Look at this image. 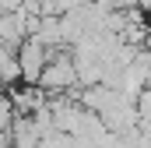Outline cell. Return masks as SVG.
I'll list each match as a JSON object with an SVG mask.
<instances>
[{
  "mask_svg": "<svg viewBox=\"0 0 151 148\" xmlns=\"http://www.w3.org/2000/svg\"><path fill=\"white\" fill-rule=\"evenodd\" d=\"M102 7H109V11H134L137 7V0H99Z\"/></svg>",
  "mask_w": 151,
  "mask_h": 148,
  "instance_id": "6",
  "label": "cell"
},
{
  "mask_svg": "<svg viewBox=\"0 0 151 148\" xmlns=\"http://www.w3.org/2000/svg\"><path fill=\"white\" fill-rule=\"evenodd\" d=\"M49 49L39 42L35 36L25 39L21 42V49H18V64H21V85H32V88H39V78H42V71H46V64H49Z\"/></svg>",
  "mask_w": 151,
  "mask_h": 148,
  "instance_id": "2",
  "label": "cell"
},
{
  "mask_svg": "<svg viewBox=\"0 0 151 148\" xmlns=\"http://www.w3.org/2000/svg\"><path fill=\"white\" fill-rule=\"evenodd\" d=\"M14 120H18V110H14L11 92H0V134H11V123Z\"/></svg>",
  "mask_w": 151,
  "mask_h": 148,
  "instance_id": "5",
  "label": "cell"
},
{
  "mask_svg": "<svg viewBox=\"0 0 151 148\" xmlns=\"http://www.w3.org/2000/svg\"><path fill=\"white\" fill-rule=\"evenodd\" d=\"M7 138H11L14 148H42V138H39L32 116H18V120L11 123V134H7Z\"/></svg>",
  "mask_w": 151,
  "mask_h": 148,
  "instance_id": "3",
  "label": "cell"
},
{
  "mask_svg": "<svg viewBox=\"0 0 151 148\" xmlns=\"http://www.w3.org/2000/svg\"><path fill=\"white\" fill-rule=\"evenodd\" d=\"M39 88H42L49 99L67 95V92H74V88H77V67H74V57H70L67 49L49 57L46 71H42V78H39Z\"/></svg>",
  "mask_w": 151,
  "mask_h": 148,
  "instance_id": "1",
  "label": "cell"
},
{
  "mask_svg": "<svg viewBox=\"0 0 151 148\" xmlns=\"http://www.w3.org/2000/svg\"><path fill=\"white\" fill-rule=\"evenodd\" d=\"M0 85L4 88H21V64H18V53L0 46Z\"/></svg>",
  "mask_w": 151,
  "mask_h": 148,
  "instance_id": "4",
  "label": "cell"
}]
</instances>
